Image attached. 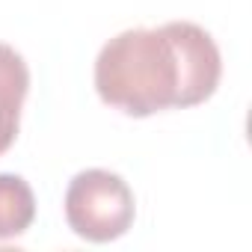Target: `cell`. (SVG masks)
Masks as SVG:
<instances>
[{
	"mask_svg": "<svg viewBox=\"0 0 252 252\" xmlns=\"http://www.w3.org/2000/svg\"><path fill=\"white\" fill-rule=\"evenodd\" d=\"M220 74L222 60L217 42L190 21H169L158 30H125L95 60L101 101L137 119L166 107L208 101Z\"/></svg>",
	"mask_w": 252,
	"mask_h": 252,
	"instance_id": "cell-1",
	"label": "cell"
},
{
	"mask_svg": "<svg viewBox=\"0 0 252 252\" xmlns=\"http://www.w3.org/2000/svg\"><path fill=\"white\" fill-rule=\"evenodd\" d=\"M134 193L116 172H77L65 190V220L71 231L92 243L122 237L134 222Z\"/></svg>",
	"mask_w": 252,
	"mask_h": 252,
	"instance_id": "cell-2",
	"label": "cell"
},
{
	"mask_svg": "<svg viewBox=\"0 0 252 252\" xmlns=\"http://www.w3.org/2000/svg\"><path fill=\"white\" fill-rule=\"evenodd\" d=\"M30 89V68L24 57L0 42V155L9 152L18 137L21 107Z\"/></svg>",
	"mask_w": 252,
	"mask_h": 252,
	"instance_id": "cell-3",
	"label": "cell"
},
{
	"mask_svg": "<svg viewBox=\"0 0 252 252\" xmlns=\"http://www.w3.org/2000/svg\"><path fill=\"white\" fill-rule=\"evenodd\" d=\"M36 217V196L21 175L0 172V240H12L30 228Z\"/></svg>",
	"mask_w": 252,
	"mask_h": 252,
	"instance_id": "cell-4",
	"label": "cell"
}]
</instances>
